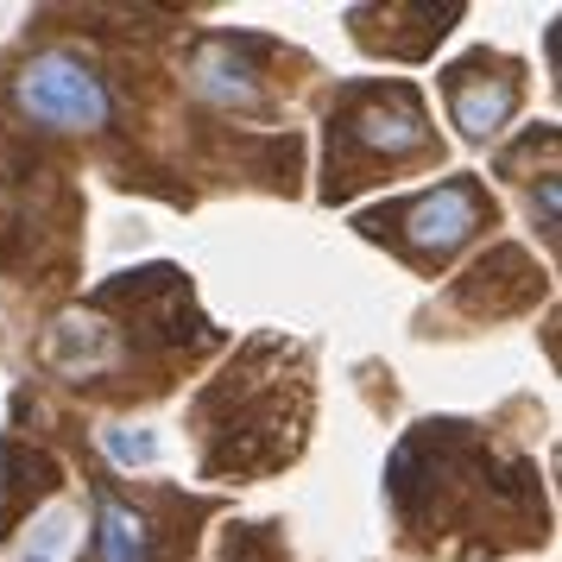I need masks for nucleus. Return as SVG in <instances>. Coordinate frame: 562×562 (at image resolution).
<instances>
[{
  "instance_id": "obj_1",
  "label": "nucleus",
  "mask_w": 562,
  "mask_h": 562,
  "mask_svg": "<svg viewBox=\"0 0 562 562\" xmlns=\"http://www.w3.org/2000/svg\"><path fill=\"white\" fill-rule=\"evenodd\" d=\"M13 102L26 108L32 127H52V133H95L108 127V82L95 77V64L77 52H38L13 77Z\"/></svg>"
},
{
  "instance_id": "obj_2",
  "label": "nucleus",
  "mask_w": 562,
  "mask_h": 562,
  "mask_svg": "<svg viewBox=\"0 0 562 562\" xmlns=\"http://www.w3.org/2000/svg\"><path fill=\"white\" fill-rule=\"evenodd\" d=\"M486 222H493V203L481 196L474 178H449V183H436V190H424V196H411V203L398 209L405 240L417 254H436V259L456 254L461 240H474Z\"/></svg>"
},
{
  "instance_id": "obj_3",
  "label": "nucleus",
  "mask_w": 562,
  "mask_h": 562,
  "mask_svg": "<svg viewBox=\"0 0 562 562\" xmlns=\"http://www.w3.org/2000/svg\"><path fill=\"white\" fill-rule=\"evenodd\" d=\"M341 127H348L355 146L385 153V158H411V153L430 146V121H424V108H417L411 89H367L360 108L341 121Z\"/></svg>"
},
{
  "instance_id": "obj_4",
  "label": "nucleus",
  "mask_w": 562,
  "mask_h": 562,
  "mask_svg": "<svg viewBox=\"0 0 562 562\" xmlns=\"http://www.w3.org/2000/svg\"><path fill=\"white\" fill-rule=\"evenodd\" d=\"M518 108V82L512 77H481V64H456L449 70V114L468 139H493Z\"/></svg>"
},
{
  "instance_id": "obj_5",
  "label": "nucleus",
  "mask_w": 562,
  "mask_h": 562,
  "mask_svg": "<svg viewBox=\"0 0 562 562\" xmlns=\"http://www.w3.org/2000/svg\"><path fill=\"white\" fill-rule=\"evenodd\" d=\"M247 38H209L196 64H190V82H196V95L222 108H254L259 102V82H254V64H247Z\"/></svg>"
},
{
  "instance_id": "obj_6",
  "label": "nucleus",
  "mask_w": 562,
  "mask_h": 562,
  "mask_svg": "<svg viewBox=\"0 0 562 562\" xmlns=\"http://www.w3.org/2000/svg\"><path fill=\"white\" fill-rule=\"evenodd\" d=\"M95 543H102V562H153V525H146V512L114 499V493L95 499Z\"/></svg>"
},
{
  "instance_id": "obj_7",
  "label": "nucleus",
  "mask_w": 562,
  "mask_h": 562,
  "mask_svg": "<svg viewBox=\"0 0 562 562\" xmlns=\"http://www.w3.org/2000/svg\"><path fill=\"white\" fill-rule=\"evenodd\" d=\"M77 506H64V499H52V506H38L26 518V537H20V550H13V562H70V550H77Z\"/></svg>"
},
{
  "instance_id": "obj_8",
  "label": "nucleus",
  "mask_w": 562,
  "mask_h": 562,
  "mask_svg": "<svg viewBox=\"0 0 562 562\" xmlns=\"http://www.w3.org/2000/svg\"><path fill=\"white\" fill-rule=\"evenodd\" d=\"M102 449L121 461V468H153V461H158V436L153 430H127V424H108Z\"/></svg>"
},
{
  "instance_id": "obj_9",
  "label": "nucleus",
  "mask_w": 562,
  "mask_h": 562,
  "mask_svg": "<svg viewBox=\"0 0 562 562\" xmlns=\"http://www.w3.org/2000/svg\"><path fill=\"white\" fill-rule=\"evenodd\" d=\"M557 178H543V190H537V215H543V228H557Z\"/></svg>"
}]
</instances>
